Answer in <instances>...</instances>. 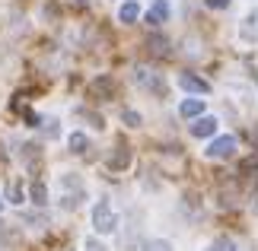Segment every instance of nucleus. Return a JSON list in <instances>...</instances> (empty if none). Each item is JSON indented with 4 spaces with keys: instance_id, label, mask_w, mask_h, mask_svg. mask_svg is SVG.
<instances>
[{
    "instance_id": "nucleus-1",
    "label": "nucleus",
    "mask_w": 258,
    "mask_h": 251,
    "mask_svg": "<svg viewBox=\"0 0 258 251\" xmlns=\"http://www.w3.org/2000/svg\"><path fill=\"white\" fill-rule=\"evenodd\" d=\"M86 200V182L77 172H64L57 175V204L64 210H77Z\"/></svg>"
},
{
    "instance_id": "nucleus-2",
    "label": "nucleus",
    "mask_w": 258,
    "mask_h": 251,
    "mask_svg": "<svg viewBox=\"0 0 258 251\" xmlns=\"http://www.w3.org/2000/svg\"><path fill=\"white\" fill-rule=\"evenodd\" d=\"M93 226H96L99 235H108V232H115V229H118V213L105 204V200L93 207Z\"/></svg>"
},
{
    "instance_id": "nucleus-3",
    "label": "nucleus",
    "mask_w": 258,
    "mask_h": 251,
    "mask_svg": "<svg viewBox=\"0 0 258 251\" xmlns=\"http://www.w3.org/2000/svg\"><path fill=\"white\" fill-rule=\"evenodd\" d=\"M134 83L144 86V89H153V93H166V79L160 73H153V70H147V67L134 70Z\"/></svg>"
},
{
    "instance_id": "nucleus-4",
    "label": "nucleus",
    "mask_w": 258,
    "mask_h": 251,
    "mask_svg": "<svg viewBox=\"0 0 258 251\" xmlns=\"http://www.w3.org/2000/svg\"><path fill=\"white\" fill-rule=\"evenodd\" d=\"M207 159H230L236 153V137H217L211 140V146L204 149Z\"/></svg>"
},
{
    "instance_id": "nucleus-5",
    "label": "nucleus",
    "mask_w": 258,
    "mask_h": 251,
    "mask_svg": "<svg viewBox=\"0 0 258 251\" xmlns=\"http://www.w3.org/2000/svg\"><path fill=\"white\" fill-rule=\"evenodd\" d=\"M178 86H182L185 93H207V89H211L201 76H195V73H182L178 76Z\"/></svg>"
},
{
    "instance_id": "nucleus-6",
    "label": "nucleus",
    "mask_w": 258,
    "mask_h": 251,
    "mask_svg": "<svg viewBox=\"0 0 258 251\" xmlns=\"http://www.w3.org/2000/svg\"><path fill=\"white\" fill-rule=\"evenodd\" d=\"M239 35L245 42H258V10H252V13L245 16V23L239 26Z\"/></svg>"
},
{
    "instance_id": "nucleus-7",
    "label": "nucleus",
    "mask_w": 258,
    "mask_h": 251,
    "mask_svg": "<svg viewBox=\"0 0 258 251\" xmlns=\"http://www.w3.org/2000/svg\"><path fill=\"white\" fill-rule=\"evenodd\" d=\"M166 19H169V4H166V0H156V4L150 7V13H147V23L160 26V23H166Z\"/></svg>"
},
{
    "instance_id": "nucleus-8",
    "label": "nucleus",
    "mask_w": 258,
    "mask_h": 251,
    "mask_svg": "<svg viewBox=\"0 0 258 251\" xmlns=\"http://www.w3.org/2000/svg\"><path fill=\"white\" fill-rule=\"evenodd\" d=\"M214 130H217V121H214V118H198V121L191 124V134H195V137H214Z\"/></svg>"
},
{
    "instance_id": "nucleus-9",
    "label": "nucleus",
    "mask_w": 258,
    "mask_h": 251,
    "mask_svg": "<svg viewBox=\"0 0 258 251\" xmlns=\"http://www.w3.org/2000/svg\"><path fill=\"white\" fill-rule=\"evenodd\" d=\"M127 162H131V149H127V146L121 143V146L115 149V156L108 159V165H112L115 172H121V169H127Z\"/></svg>"
},
{
    "instance_id": "nucleus-10",
    "label": "nucleus",
    "mask_w": 258,
    "mask_h": 251,
    "mask_svg": "<svg viewBox=\"0 0 258 251\" xmlns=\"http://www.w3.org/2000/svg\"><path fill=\"white\" fill-rule=\"evenodd\" d=\"M201 112H204V102H201V99H185V102L178 105V115H182V118H198Z\"/></svg>"
},
{
    "instance_id": "nucleus-11",
    "label": "nucleus",
    "mask_w": 258,
    "mask_h": 251,
    "mask_svg": "<svg viewBox=\"0 0 258 251\" xmlns=\"http://www.w3.org/2000/svg\"><path fill=\"white\" fill-rule=\"evenodd\" d=\"M112 89H115V83H112V76H99V79H93V86H89V93L93 96H112Z\"/></svg>"
},
{
    "instance_id": "nucleus-12",
    "label": "nucleus",
    "mask_w": 258,
    "mask_h": 251,
    "mask_svg": "<svg viewBox=\"0 0 258 251\" xmlns=\"http://www.w3.org/2000/svg\"><path fill=\"white\" fill-rule=\"evenodd\" d=\"M29 197H32L35 207H45V204H48V191H45V185H42V182H32V188H29Z\"/></svg>"
},
{
    "instance_id": "nucleus-13",
    "label": "nucleus",
    "mask_w": 258,
    "mask_h": 251,
    "mask_svg": "<svg viewBox=\"0 0 258 251\" xmlns=\"http://www.w3.org/2000/svg\"><path fill=\"white\" fill-rule=\"evenodd\" d=\"M118 16H121V23H137V16H141V7H137V0H127Z\"/></svg>"
},
{
    "instance_id": "nucleus-14",
    "label": "nucleus",
    "mask_w": 258,
    "mask_h": 251,
    "mask_svg": "<svg viewBox=\"0 0 258 251\" xmlns=\"http://www.w3.org/2000/svg\"><path fill=\"white\" fill-rule=\"evenodd\" d=\"M147 48H150V54H166L169 51V42H166V38H160V35H153V38H147Z\"/></svg>"
},
{
    "instance_id": "nucleus-15",
    "label": "nucleus",
    "mask_w": 258,
    "mask_h": 251,
    "mask_svg": "<svg viewBox=\"0 0 258 251\" xmlns=\"http://www.w3.org/2000/svg\"><path fill=\"white\" fill-rule=\"evenodd\" d=\"M86 149H89L86 134H80V130H77V134H71V153H86Z\"/></svg>"
},
{
    "instance_id": "nucleus-16",
    "label": "nucleus",
    "mask_w": 258,
    "mask_h": 251,
    "mask_svg": "<svg viewBox=\"0 0 258 251\" xmlns=\"http://www.w3.org/2000/svg\"><path fill=\"white\" fill-rule=\"evenodd\" d=\"M144 251H172V245H169V242H163V238H153V242H147V245H144Z\"/></svg>"
},
{
    "instance_id": "nucleus-17",
    "label": "nucleus",
    "mask_w": 258,
    "mask_h": 251,
    "mask_svg": "<svg viewBox=\"0 0 258 251\" xmlns=\"http://www.w3.org/2000/svg\"><path fill=\"white\" fill-rule=\"evenodd\" d=\"M207 251H233V242H230V238H217Z\"/></svg>"
},
{
    "instance_id": "nucleus-18",
    "label": "nucleus",
    "mask_w": 258,
    "mask_h": 251,
    "mask_svg": "<svg viewBox=\"0 0 258 251\" xmlns=\"http://www.w3.org/2000/svg\"><path fill=\"white\" fill-rule=\"evenodd\" d=\"M7 197L13 200V204H19V200H23V191H19V185H7Z\"/></svg>"
},
{
    "instance_id": "nucleus-19",
    "label": "nucleus",
    "mask_w": 258,
    "mask_h": 251,
    "mask_svg": "<svg viewBox=\"0 0 258 251\" xmlns=\"http://www.w3.org/2000/svg\"><path fill=\"white\" fill-rule=\"evenodd\" d=\"M83 251H105V245L99 242V238H86V242H83Z\"/></svg>"
},
{
    "instance_id": "nucleus-20",
    "label": "nucleus",
    "mask_w": 258,
    "mask_h": 251,
    "mask_svg": "<svg viewBox=\"0 0 258 251\" xmlns=\"http://www.w3.org/2000/svg\"><path fill=\"white\" fill-rule=\"evenodd\" d=\"M204 4L214 7V10H226V7H230V0H204Z\"/></svg>"
},
{
    "instance_id": "nucleus-21",
    "label": "nucleus",
    "mask_w": 258,
    "mask_h": 251,
    "mask_svg": "<svg viewBox=\"0 0 258 251\" xmlns=\"http://www.w3.org/2000/svg\"><path fill=\"white\" fill-rule=\"evenodd\" d=\"M124 121L131 124V127H137V124H141V115H134V112H124Z\"/></svg>"
},
{
    "instance_id": "nucleus-22",
    "label": "nucleus",
    "mask_w": 258,
    "mask_h": 251,
    "mask_svg": "<svg viewBox=\"0 0 258 251\" xmlns=\"http://www.w3.org/2000/svg\"><path fill=\"white\" fill-rule=\"evenodd\" d=\"M80 4H89V0H80Z\"/></svg>"
}]
</instances>
